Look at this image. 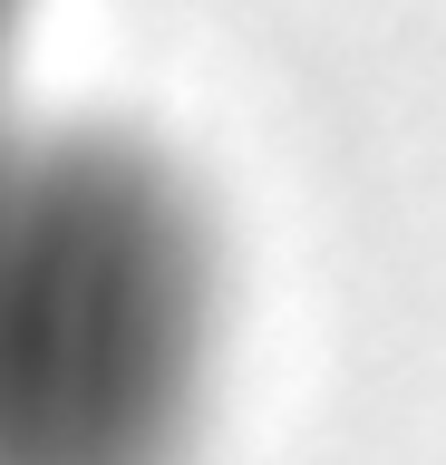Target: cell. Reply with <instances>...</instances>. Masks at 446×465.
I'll return each mask as SVG.
<instances>
[{"mask_svg": "<svg viewBox=\"0 0 446 465\" xmlns=\"http://www.w3.org/2000/svg\"><path fill=\"white\" fill-rule=\"evenodd\" d=\"M213 232L117 126L0 136V465H184Z\"/></svg>", "mask_w": 446, "mask_h": 465, "instance_id": "1", "label": "cell"}]
</instances>
